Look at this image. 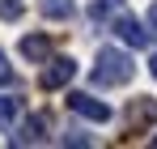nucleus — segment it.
<instances>
[{"mask_svg": "<svg viewBox=\"0 0 157 149\" xmlns=\"http://www.w3.org/2000/svg\"><path fill=\"white\" fill-rule=\"evenodd\" d=\"M119 9H123V0H94V4H89V17H94V22H106V17H115Z\"/></svg>", "mask_w": 157, "mask_h": 149, "instance_id": "9", "label": "nucleus"}, {"mask_svg": "<svg viewBox=\"0 0 157 149\" xmlns=\"http://www.w3.org/2000/svg\"><path fill=\"white\" fill-rule=\"evenodd\" d=\"M132 73H136V64H132L128 51L102 47V51H98V60H94V68H89V81L102 85V90H110V85H128Z\"/></svg>", "mask_w": 157, "mask_h": 149, "instance_id": "1", "label": "nucleus"}, {"mask_svg": "<svg viewBox=\"0 0 157 149\" xmlns=\"http://www.w3.org/2000/svg\"><path fill=\"white\" fill-rule=\"evenodd\" d=\"M153 145H157V136H153Z\"/></svg>", "mask_w": 157, "mask_h": 149, "instance_id": "14", "label": "nucleus"}, {"mask_svg": "<svg viewBox=\"0 0 157 149\" xmlns=\"http://www.w3.org/2000/svg\"><path fill=\"white\" fill-rule=\"evenodd\" d=\"M149 73H153V77H157V51H153V60H149Z\"/></svg>", "mask_w": 157, "mask_h": 149, "instance_id": "13", "label": "nucleus"}, {"mask_svg": "<svg viewBox=\"0 0 157 149\" xmlns=\"http://www.w3.org/2000/svg\"><path fill=\"white\" fill-rule=\"evenodd\" d=\"M38 9H43V17H55V22H68L77 13L72 0H38Z\"/></svg>", "mask_w": 157, "mask_h": 149, "instance_id": "7", "label": "nucleus"}, {"mask_svg": "<svg viewBox=\"0 0 157 149\" xmlns=\"http://www.w3.org/2000/svg\"><path fill=\"white\" fill-rule=\"evenodd\" d=\"M43 64H47V68H43V90H64V85L77 77V60H72V55H47Z\"/></svg>", "mask_w": 157, "mask_h": 149, "instance_id": "2", "label": "nucleus"}, {"mask_svg": "<svg viewBox=\"0 0 157 149\" xmlns=\"http://www.w3.org/2000/svg\"><path fill=\"white\" fill-rule=\"evenodd\" d=\"M21 9H26L21 0H0V17H4V22H17V17H21Z\"/></svg>", "mask_w": 157, "mask_h": 149, "instance_id": "10", "label": "nucleus"}, {"mask_svg": "<svg viewBox=\"0 0 157 149\" xmlns=\"http://www.w3.org/2000/svg\"><path fill=\"white\" fill-rule=\"evenodd\" d=\"M13 81V64H9V55L0 51V85H9Z\"/></svg>", "mask_w": 157, "mask_h": 149, "instance_id": "11", "label": "nucleus"}, {"mask_svg": "<svg viewBox=\"0 0 157 149\" xmlns=\"http://www.w3.org/2000/svg\"><path fill=\"white\" fill-rule=\"evenodd\" d=\"M43 141H47V119H43V115L21 119L17 132H13V145H43Z\"/></svg>", "mask_w": 157, "mask_h": 149, "instance_id": "5", "label": "nucleus"}, {"mask_svg": "<svg viewBox=\"0 0 157 149\" xmlns=\"http://www.w3.org/2000/svg\"><path fill=\"white\" fill-rule=\"evenodd\" d=\"M68 107L77 111V115H85V119H94V124H106L110 119V107H106L102 98H94V94H68Z\"/></svg>", "mask_w": 157, "mask_h": 149, "instance_id": "3", "label": "nucleus"}, {"mask_svg": "<svg viewBox=\"0 0 157 149\" xmlns=\"http://www.w3.org/2000/svg\"><path fill=\"white\" fill-rule=\"evenodd\" d=\"M17 115H21V98H0V132H9Z\"/></svg>", "mask_w": 157, "mask_h": 149, "instance_id": "8", "label": "nucleus"}, {"mask_svg": "<svg viewBox=\"0 0 157 149\" xmlns=\"http://www.w3.org/2000/svg\"><path fill=\"white\" fill-rule=\"evenodd\" d=\"M149 30H153V34H157V0H153V4H149Z\"/></svg>", "mask_w": 157, "mask_h": 149, "instance_id": "12", "label": "nucleus"}, {"mask_svg": "<svg viewBox=\"0 0 157 149\" xmlns=\"http://www.w3.org/2000/svg\"><path fill=\"white\" fill-rule=\"evenodd\" d=\"M115 34H119V43H128V47H144V43H149V26L128 17V13L115 17Z\"/></svg>", "mask_w": 157, "mask_h": 149, "instance_id": "4", "label": "nucleus"}, {"mask_svg": "<svg viewBox=\"0 0 157 149\" xmlns=\"http://www.w3.org/2000/svg\"><path fill=\"white\" fill-rule=\"evenodd\" d=\"M21 55L34 60V64H43V60L51 55V38H47V34H26V38H21Z\"/></svg>", "mask_w": 157, "mask_h": 149, "instance_id": "6", "label": "nucleus"}]
</instances>
